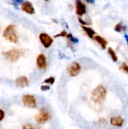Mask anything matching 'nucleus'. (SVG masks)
Masks as SVG:
<instances>
[{
	"mask_svg": "<svg viewBox=\"0 0 128 129\" xmlns=\"http://www.w3.org/2000/svg\"><path fill=\"white\" fill-rule=\"evenodd\" d=\"M39 40L45 48H48L53 43V39L47 33H41L39 35Z\"/></svg>",
	"mask_w": 128,
	"mask_h": 129,
	"instance_id": "0eeeda50",
	"label": "nucleus"
},
{
	"mask_svg": "<svg viewBox=\"0 0 128 129\" xmlns=\"http://www.w3.org/2000/svg\"><path fill=\"white\" fill-rule=\"evenodd\" d=\"M5 58L10 62L17 61L21 56V51L18 49H11L3 53Z\"/></svg>",
	"mask_w": 128,
	"mask_h": 129,
	"instance_id": "7ed1b4c3",
	"label": "nucleus"
},
{
	"mask_svg": "<svg viewBox=\"0 0 128 129\" xmlns=\"http://www.w3.org/2000/svg\"><path fill=\"white\" fill-rule=\"evenodd\" d=\"M108 53L110 55V57H112V60L114 61V62H116L118 61V56L116 54V53L115 52V51L112 48H108Z\"/></svg>",
	"mask_w": 128,
	"mask_h": 129,
	"instance_id": "2eb2a0df",
	"label": "nucleus"
},
{
	"mask_svg": "<svg viewBox=\"0 0 128 129\" xmlns=\"http://www.w3.org/2000/svg\"><path fill=\"white\" fill-rule=\"evenodd\" d=\"M110 123L113 126L121 127V126H123V125L124 123V119L121 116H112L110 119Z\"/></svg>",
	"mask_w": 128,
	"mask_h": 129,
	"instance_id": "9b49d317",
	"label": "nucleus"
},
{
	"mask_svg": "<svg viewBox=\"0 0 128 129\" xmlns=\"http://www.w3.org/2000/svg\"><path fill=\"white\" fill-rule=\"evenodd\" d=\"M15 83H16V85L17 86L23 88V87L28 86V85H29V80H28V79L26 76H20V77H19V78H17L16 79Z\"/></svg>",
	"mask_w": 128,
	"mask_h": 129,
	"instance_id": "f8f14e48",
	"label": "nucleus"
},
{
	"mask_svg": "<svg viewBox=\"0 0 128 129\" xmlns=\"http://www.w3.org/2000/svg\"><path fill=\"white\" fill-rule=\"evenodd\" d=\"M75 11L78 16H82L86 13L85 5L81 0H75Z\"/></svg>",
	"mask_w": 128,
	"mask_h": 129,
	"instance_id": "6e6552de",
	"label": "nucleus"
},
{
	"mask_svg": "<svg viewBox=\"0 0 128 129\" xmlns=\"http://www.w3.org/2000/svg\"><path fill=\"white\" fill-rule=\"evenodd\" d=\"M67 71H68V73L70 76L72 77H75L76 76L78 75V73H80L81 71V66L77 62H72L68 68H67Z\"/></svg>",
	"mask_w": 128,
	"mask_h": 129,
	"instance_id": "39448f33",
	"label": "nucleus"
},
{
	"mask_svg": "<svg viewBox=\"0 0 128 129\" xmlns=\"http://www.w3.org/2000/svg\"><path fill=\"white\" fill-rule=\"evenodd\" d=\"M82 29H84V31L86 33V34L88 35V36L91 39H94V35H95V31L90 28V27H87V26H81Z\"/></svg>",
	"mask_w": 128,
	"mask_h": 129,
	"instance_id": "4468645a",
	"label": "nucleus"
},
{
	"mask_svg": "<svg viewBox=\"0 0 128 129\" xmlns=\"http://www.w3.org/2000/svg\"><path fill=\"white\" fill-rule=\"evenodd\" d=\"M107 91L103 85H98L91 93V100L97 104H101L106 99Z\"/></svg>",
	"mask_w": 128,
	"mask_h": 129,
	"instance_id": "f257e3e1",
	"label": "nucleus"
},
{
	"mask_svg": "<svg viewBox=\"0 0 128 129\" xmlns=\"http://www.w3.org/2000/svg\"><path fill=\"white\" fill-rule=\"evenodd\" d=\"M22 101L24 106L29 108H35L36 107V101L34 96L31 94H25L22 98Z\"/></svg>",
	"mask_w": 128,
	"mask_h": 129,
	"instance_id": "423d86ee",
	"label": "nucleus"
},
{
	"mask_svg": "<svg viewBox=\"0 0 128 129\" xmlns=\"http://www.w3.org/2000/svg\"><path fill=\"white\" fill-rule=\"evenodd\" d=\"M22 129H34V127L31 125V124H25L23 126V128Z\"/></svg>",
	"mask_w": 128,
	"mask_h": 129,
	"instance_id": "4be33fe9",
	"label": "nucleus"
},
{
	"mask_svg": "<svg viewBox=\"0 0 128 129\" xmlns=\"http://www.w3.org/2000/svg\"><path fill=\"white\" fill-rule=\"evenodd\" d=\"M45 1H46V2H48V1H49V0H45Z\"/></svg>",
	"mask_w": 128,
	"mask_h": 129,
	"instance_id": "cd10ccee",
	"label": "nucleus"
},
{
	"mask_svg": "<svg viewBox=\"0 0 128 129\" xmlns=\"http://www.w3.org/2000/svg\"><path fill=\"white\" fill-rule=\"evenodd\" d=\"M50 118H51V115L48 110H46L45 108H42L41 110H40L39 113L35 116V120L38 124H44L47 122L50 119Z\"/></svg>",
	"mask_w": 128,
	"mask_h": 129,
	"instance_id": "20e7f679",
	"label": "nucleus"
},
{
	"mask_svg": "<svg viewBox=\"0 0 128 129\" xmlns=\"http://www.w3.org/2000/svg\"><path fill=\"white\" fill-rule=\"evenodd\" d=\"M88 3H89V4H93V3H94V2H95V0H85Z\"/></svg>",
	"mask_w": 128,
	"mask_h": 129,
	"instance_id": "a878e982",
	"label": "nucleus"
},
{
	"mask_svg": "<svg viewBox=\"0 0 128 129\" xmlns=\"http://www.w3.org/2000/svg\"><path fill=\"white\" fill-rule=\"evenodd\" d=\"M36 64L37 67L41 69V70H45L47 67V60H46V57L44 54H40L37 59H36Z\"/></svg>",
	"mask_w": 128,
	"mask_h": 129,
	"instance_id": "1a4fd4ad",
	"label": "nucleus"
},
{
	"mask_svg": "<svg viewBox=\"0 0 128 129\" xmlns=\"http://www.w3.org/2000/svg\"><path fill=\"white\" fill-rule=\"evenodd\" d=\"M78 21H79L81 24H83V25H90L89 23H88V22H86V21H84V20H82L81 17H78Z\"/></svg>",
	"mask_w": 128,
	"mask_h": 129,
	"instance_id": "b1692460",
	"label": "nucleus"
},
{
	"mask_svg": "<svg viewBox=\"0 0 128 129\" xmlns=\"http://www.w3.org/2000/svg\"><path fill=\"white\" fill-rule=\"evenodd\" d=\"M94 39L97 42H98V43L100 45V46L102 47L103 49H105V48H106L107 42H106V39H103V37H101L100 36H94Z\"/></svg>",
	"mask_w": 128,
	"mask_h": 129,
	"instance_id": "ddd939ff",
	"label": "nucleus"
},
{
	"mask_svg": "<svg viewBox=\"0 0 128 129\" xmlns=\"http://www.w3.org/2000/svg\"><path fill=\"white\" fill-rule=\"evenodd\" d=\"M124 38H125V39H126V42H127V43L128 45V35H124Z\"/></svg>",
	"mask_w": 128,
	"mask_h": 129,
	"instance_id": "bb28decb",
	"label": "nucleus"
},
{
	"mask_svg": "<svg viewBox=\"0 0 128 129\" xmlns=\"http://www.w3.org/2000/svg\"><path fill=\"white\" fill-rule=\"evenodd\" d=\"M66 36H67V33H66L65 30H63V31L60 32L59 34L54 36V37H55V38H57V37H65V36L66 37Z\"/></svg>",
	"mask_w": 128,
	"mask_h": 129,
	"instance_id": "412c9836",
	"label": "nucleus"
},
{
	"mask_svg": "<svg viewBox=\"0 0 128 129\" xmlns=\"http://www.w3.org/2000/svg\"><path fill=\"white\" fill-rule=\"evenodd\" d=\"M127 129H128V128H127Z\"/></svg>",
	"mask_w": 128,
	"mask_h": 129,
	"instance_id": "c85d7f7f",
	"label": "nucleus"
},
{
	"mask_svg": "<svg viewBox=\"0 0 128 129\" xmlns=\"http://www.w3.org/2000/svg\"><path fill=\"white\" fill-rule=\"evenodd\" d=\"M4 117H5V113L2 110H0V121H2L4 119Z\"/></svg>",
	"mask_w": 128,
	"mask_h": 129,
	"instance_id": "393cba45",
	"label": "nucleus"
},
{
	"mask_svg": "<svg viewBox=\"0 0 128 129\" xmlns=\"http://www.w3.org/2000/svg\"><path fill=\"white\" fill-rule=\"evenodd\" d=\"M23 0H12V4L15 7H17L19 5L23 4Z\"/></svg>",
	"mask_w": 128,
	"mask_h": 129,
	"instance_id": "aec40b11",
	"label": "nucleus"
},
{
	"mask_svg": "<svg viewBox=\"0 0 128 129\" xmlns=\"http://www.w3.org/2000/svg\"><path fill=\"white\" fill-rule=\"evenodd\" d=\"M3 36L5 39L10 42L12 43H17L18 42V36L17 35L16 30H15V26L14 25H9L6 27L3 33Z\"/></svg>",
	"mask_w": 128,
	"mask_h": 129,
	"instance_id": "f03ea898",
	"label": "nucleus"
},
{
	"mask_svg": "<svg viewBox=\"0 0 128 129\" xmlns=\"http://www.w3.org/2000/svg\"><path fill=\"white\" fill-rule=\"evenodd\" d=\"M50 89V86L49 85H42L41 87V90L43 91H48Z\"/></svg>",
	"mask_w": 128,
	"mask_h": 129,
	"instance_id": "5701e85b",
	"label": "nucleus"
},
{
	"mask_svg": "<svg viewBox=\"0 0 128 129\" xmlns=\"http://www.w3.org/2000/svg\"><path fill=\"white\" fill-rule=\"evenodd\" d=\"M126 29H127V26H124V24L121 23H118L115 26V30L116 32H118V33H121V32H124V31H126Z\"/></svg>",
	"mask_w": 128,
	"mask_h": 129,
	"instance_id": "dca6fc26",
	"label": "nucleus"
},
{
	"mask_svg": "<svg viewBox=\"0 0 128 129\" xmlns=\"http://www.w3.org/2000/svg\"><path fill=\"white\" fill-rule=\"evenodd\" d=\"M66 37L69 39V42H72V43H78V39L77 38L74 37V36H72L71 33H69V34H67Z\"/></svg>",
	"mask_w": 128,
	"mask_h": 129,
	"instance_id": "f3484780",
	"label": "nucleus"
},
{
	"mask_svg": "<svg viewBox=\"0 0 128 129\" xmlns=\"http://www.w3.org/2000/svg\"><path fill=\"white\" fill-rule=\"evenodd\" d=\"M21 8L23 11H25L27 14H33L35 13V8L32 6V4L30 2L28 1H25L23 2Z\"/></svg>",
	"mask_w": 128,
	"mask_h": 129,
	"instance_id": "9d476101",
	"label": "nucleus"
},
{
	"mask_svg": "<svg viewBox=\"0 0 128 129\" xmlns=\"http://www.w3.org/2000/svg\"><path fill=\"white\" fill-rule=\"evenodd\" d=\"M120 69H121V70H122L123 71H124L126 73H127L128 74V65L126 63H123Z\"/></svg>",
	"mask_w": 128,
	"mask_h": 129,
	"instance_id": "6ab92c4d",
	"label": "nucleus"
},
{
	"mask_svg": "<svg viewBox=\"0 0 128 129\" xmlns=\"http://www.w3.org/2000/svg\"><path fill=\"white\" fill-rule=\"evenodd\" d=\"M55 82V79L52 76L46 79L45 81H44V83H46V84H49V85H53Z\"/></svg>",
	"mask_w": 128,
	"mask_h": 129,
	"instance_id": "a211bd4d",
	"label": "nucleus"
}]
</instances>
